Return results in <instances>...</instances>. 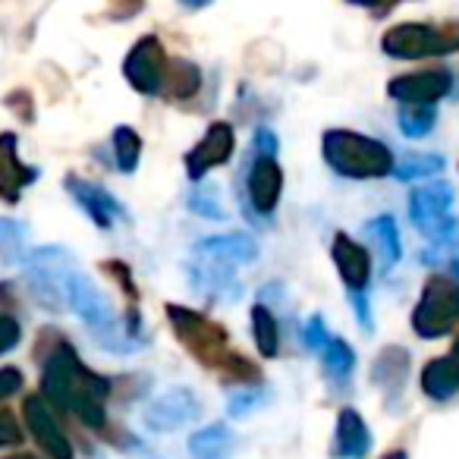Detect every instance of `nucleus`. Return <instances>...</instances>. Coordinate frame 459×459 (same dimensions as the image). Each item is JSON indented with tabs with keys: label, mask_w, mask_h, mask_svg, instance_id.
I'll use <instances>...</instances> for the list:
<instances>
[{
	"label": "nucleus",
	"mask_w": 459,
	"mask_h": 459,
	"mask_svg": "<svg viewBox=\"0 0 459 459\" xmlns=\"http://www.w3.org/2000/svg\"><path fill=\"white\" fill-rule=\"evenodd\" d=\"M41 396L54 409H73V403L85 400V396L108 400L110 381L91 371L66 340H54L51 352L41 365Z\"/></svg>",
	"instance_id": "obj_1"
},
{
	"label": "nucleus",
	"mask_w": 459,
	"mask_h": 459,
	"mask_svg": "<svg viewBox=\"0 0 459 459\" xmlns=\"http://www.w3.org/2000/svg\"><path fill=\"white\" fill-rule=\"evenodd\" d=\"M321 154L337 177L356 179V183L390 177L396 164L387 142L375 139V135L352 133V129H327L321 135Z\"/></svg>",
	"instance_id": "obj_2"
},
{
	"label": "nucleus",
	"mask_w": 459,
	"mask_h": 459,
	"mask_svg": "<svg viewBox=\"0 0 459 459\" xmlns=\"http://www.w3.org/2000/svg\"><path fill=\"white\" fill-rule=\"evenodd\" d=\"M459 325V281L453 274H431L412 308V331L421 340H440Z\"/></svg>",
	"instance_id": "obj_3"
},
{
	"label": "nucleus",
	"mask_w": 459,
	"mask_h": 459,
	"mask_svg": "<svg viewBox=\"0 0 459 459\" xmlns=\"http://www.w3.org/2000/svg\"><path fill=\"white\" fill-rule=\"evenodd\" d=\"M381 51L394 60H428L459 54V22H450V26L400 22L384 32Z\"/></svg>",
	"instance_id": "obj_4"
},
{
	"label": "nucleus",
	"mask_w": 459,
	"mask_h": 459,
	"mask_svg": "<svg viewBox=\"0 0 459 459\" xmlns=\"http://www.w3.org/2000/svg\"><path fill=\"white\" fill-rule=\"evenodd\" d=\"M167 321L173 327V337L195 356V362L208 365V368H221V362L230 352V337L217 321H211L208 315L195 312L186 306H167Z\"/></svg>",
	"instance_id": "obj_5"
},
{
	"label": "nucleus",
	"mask_w": 459,
	"mask_h": 459,
	"mask_svg": "<svg viewBox=\"0 0 459 459\" xmlns=\"http://www.w3.org/2000/svg\"><path fill=\"white\" fill-rule=\"evenodd\" d=\"M76 271V258L64 246H39L26 255V277L32 296L45 308L66 306V277Z\"/></svg>",
	"instance_id": "obj_6"
},
{
	"label": "nucleus",
	"mask_w": 459,
	"mask_h": 459,
	"mask_svg": "<svg viewBox=\"0 0 459 459\" xmlns=\"http://www.w3.org/2000/svg\"><path fill=\"white\" fill-rule=\"evenodd\" d=\"M283 195V170L277 164L274 154H252L249 164L243 170V202L249 208V217H264L277 211Z\"/></svg>",
	"instance_id": "obj_7"
},
{
	"label": "nucleus",
	"mask_w": 459,
	"mask_h": 459,
	"mask_svg": "<svg viewBox=\"0 0 459 459\" xmlns=\"http://www.w3.org/2000/svg\"><path fill=\"white\" fill-rule=\"evenodd\" d=\"M167 51L160 45L158 35H142L133 48H129L126 60H123V76L133 85L139 95L145 98H160L164 95V82H167Z\"/></svg>",
	"instance_id": "obj_8"
},
{
	"label": "nucleus",
	"mask_w": 459,
	"mask_h": 459,
	"mask_svg": "<svg viewBox=\"0 0 459 459\" xmlns=\"http://www.w3.org/2000/svg\"><path fill=\"white\" fill-rule=\"evenodd\" d=\"M22 419H26V428L32 434V440L41 446V453L51 459H73L76 450H73V440L66 437L64 425L54 415V406L45 400L41 394H29L26 403H22Z\"/></svg>",
	"instance_id": "obj_9"
},
{
	"label": "nucleus",
	"mask_w": 459,
	"mask_h": 459,
	"mask_svg": "<svg viewBox=\"0 0 459 459\" xmlns=\"http://www.w3.org/2000/svg\"><path fill=\"white\" fill-rule=\"evenodd\" d=\"M233 152H237V133H233V126L230 123H211L202 139L186 154V177L192 183H202L211 170L230 164Z\"/></svg>",
	"instance_id": "obj_10"
},
{
	"label": "nucleus",
	"mask_w": 459,
	"mask_h": 459,
	"mask_svg": "<svg viewBox=\"0 0 459 459\" xmlns=\"http://www.w3.org/2000/svg\"><path fill=\"white\" fill-rule=\"evenodd\" d=\"M189 283L198 296H204L208 302H237L243 296V283L237 277V268L227 262H214V258L195 255L189 264Z\"/></svg>",
	"instance_id": "obj_11"
},
{
	"label": "nucleus",
	"mask_w": 459,
	"mask_h": 459,
	"mask_svg": "<svg viewBox=\"0 0 459 459\" xmlns=\"http://www.w3.org/2000/svg\"><path fill=\"white\" fill-rule=\"evenodd\" d=\"M66 306H73V312H76L79 318L91 327V333L104 331V327H110V325L120 321L114 312V306H110V302L104 299L101 290H98V283L79 268L66 277Z\"/></svg>",
	"instance_id": "obj_12"
},
{
	"label": "nucleus",
	"mask_w": 459,
	"mask_h": 459,
	"mask_svg": "<svg viewBox=\"0 0 459 459\" xmlns=\"http://www.w3.org/2000/svg\"><path fill=\"white\" fill-rule=\"evenodd\" d=\"M198 412H202L198 396L192 394L189 387H173V390H167V394H160L154 403H148L142 421H145L148 431L170 434V431H177V428L195 421Z\"/></svg>",
	"instance_id": "obj_13"
},
{
	"label": "nucleus",
	"mask_w": 459,
	"mask_h": 459,
	"mask_svg": "<svg viewBox=\"0 0 459 459\" xmlns=\"http://www.w3.org/2000/svg\"><path fill=\"white\" fill-rule=\"evenodd\" d=\"M450 91H453V73L444 70V66L396 76L387 85V95L396 104H437L444 98H450Z\"/></svg>",
	"instance_id": "obj_14"
},
{
	"label": "nucleus",
	"mask_w": 459,
	"mask_h": 459,
	"mask_svg": "<svg viewBox=\"0 0 459 459\" xmlns=\"http://www.w3.org/2000/svg\"><path fill=\"white\" fill-rule=\"evenodd\" d=\"M453 198H456V192H453V186L446 179H431L428 186H419L409 195V221L425 237H431L434 230L453 214Z\"/></svg>",
	"instance_id": "obj_15"
},
{
	"label": "nucleus",
	"mask_w": 459,
	"mask_h": 459,
	"mask_svg": "<svg viewBox=\"0 0 459 459\" xmlns=\"http://www.w3.org/2000/svg\"><path fill=\"white\" fill-rule=\"evenodd\" d=\"M66 192L73 195V202L91 217L98 230H110L117 221H129L126 208L120 204V198L110 195L101 183H89V179L66 177Z\"/></svg>",
	"instance_id": "obj_16"
},
{
	"label": "nucleus",
	"mask_w": 459,
	"mask_h": 459,
	"mask_svg": "<svg viewBox=\"0 0 459 459\" xmlns=\"http://www.w3.org/2000/svg\"><path fill=\"white\" fill-rule=\"evenodd\" d=\"M331 258L337 264L340 281L346 283V293H368L371 283V252L362 243L340 230L331 243Z\"/></svg>",
	"instance_id": "obj_17"
},
{
	"label": "nucleus",
	"mask_w": 459,
	"mask_h": 459,
	"mask_svg": "<svg viewBox=\"0 0 459 459\" xmlns=\"http://www.w3.org/2000/svg\"><path fill=\"white\" fill-rule=\"evenodd\" d=\"M20 139L16 133H4L0 135V198L7 204H20V195L26 186L35 183L39 170L35 167H26L20 160V152H16Z\"/></svg>",
	"instance_id": "obj_18"
},
{
	"label": "nucleus",
	"mask_w": 459,
	"mask_h": 459,
	"mask_svg": "<svg viewBox=\"0 0 459 459\" xmlns=\"http://www.w3.org/2000/svg\"><path fill=\"white\" fill-rule=\"evenodd\" d=\"M371 446V431L365 425V419L356 412L352 406L340 409L337 415V428H333V446H331V456L333 459H368Z\"/></svg>",
	"instance_id": "obj_19"
},
{
	"label": "nucleus",
	"mask_w": 459,
	"mask_h": 459,
	"mask_svg": "<svg viewBox=\"0 0 459 459\" xmlns=\"http://www.w3.org/2000/svg\"><path fill=\"white\" fill-rule=\"evenodd\" d=\"M421 390L434 403H446L459 394V333L446 356L425 362V368H421Z\"/></svg>",
	"instance_id": "obj_20"
},
{
	"label": "nucleus",
	"mask_w": 459,
	"mask_h": 459,
	"mask_svg": "<svg viewBox=\"0 0 459 459\" xmlns=\"http://www.w3.org/2000/svg\"><path fill=\"white\" fill-rule=\"evenodd\" d=\"M195 255L214 258V262H227L233 268L239 264H252L258 258V243L249 233H223V237H208L195 246Z\"/></svg>",
	"instance_id": "obj_21"
},
{
	"label": "nucleus",
	"mask_w": 459,
	"mask_h": 459,
	"mask_svg": "<svg viewBox=\"0 0 459 459\" xmlns=\"http://www.w3.org/2000/svg\"><path fill=\"white\" fill-rule=\"evenodd\" d=\"M406 377H409V352L403 346H384L377 352L375 365H371V381L387 394L390 403H396L403 387H406Z\"/></svg>",
	"instance_id": "obj_22"
},
{
	"label": "nucleus",
	"mask_w": 459,
	"mask_h": 459,
	"mask_svg": "<svg viewBox=\"0 0 459 459\" xmlns=\"http://www.w3.org/2000/svg\"><path fill=\"white\" fill-rule=\"evenodd\" d=\"M202 66L192 64V60H170L167 66V82H164V95L167 101H192V98L202 91Z\"/></svg>",
	"instance_id": "obj_23"
},
{
	"label": "nucleus",
	"mask_w": 459,
	"mask_h": 459,
	"mask_svg": "<svg viewBox=\"0 0 459 459\" xmlns=\"http://www.w3.org/2000/svg\"><path fill=\"white\" fill-rule=\"evenodd\" d=\"M365 237L375 243V249L381 252V268L390 271L394 264H400L403 258V243H400V227L390 214H381V217H371L365 223Z\"/></svg>",
	"instance_id": "obj_24"
},
{
	"label": "nucleus",
	"mask_w": 459,
	"mask_h": 459,
	"mask_svg": "<svg viewBox=\"0 0 459 459\" xmlns=\"http://www.w3.org/2000/svg\"><path fill=\"white\" fill-rule=\"evenodd\" d=\"M252 321V340H255V350L264 359H274L281 352V321L274 318V312L268 308V302H255L249 312Z\"/></svg>",
	"instance_id": "obj_25"
},
{
	"label": "nucleus",
	"mask_w": 459,
	"mask_h": 459,
	"mask_svg": "<svg viewBox=\"0 0 459 459\" xmlns=\"http://www.w3.org/2000/svg\"><path fill=\"white\" fill-rule=\"evenodd\" d=\"M233 450V434L227 425L214 421V425L202 428L189 437V453L192 459H227Z\"/></svg>",
	"instance_id": "obj_26"
},
{
	"label": "nucleus",
	"mask_w": 459,
	"mask_h": 459,
	"mask_svg": "<svg viewBox=\"0 0 459 459\" xmlns=\"http://www.w3.org/2000/svg\"><path fill=\"white\" fill-rule=\"evenodd\" d=\"M437 123V104H400L396 126L406 139H425Z\"/></svg>",
	"instance_id": "obj_27"
},
{
	"label": "nucleus",
	"mask_w": 459,
	"mask_h": 459,
	"mask_svg": "<svg viewBox=\"0 0 459 459\" xmlns=\"http://www.w3.org/2000/svg\"><path fill=\"white\" fill-rule=\"evenodd\" d=\"M114 167L129 177V173L139 170V160H142V135L135 133L133 126H117L114 129Z\"/></svg>",
	"instance_id": "obj_28"
},
{
	"label": "nucleus",
	"mask_w": 459,
	"mask_h": 459,
	"mask_svg": "<svg viewBox=\"0 0 459 459\" xmlns=\"http://www.w3.org/2000/svg\"><path fill=\"white\" fill-rule=\"evenodd\" d=\"M186 208L195 217H204V221H227V208L221 202V189L214 183H195L192 192L186 195Z\"/></svg>",
	"instance_id": "obj_29"
},
{
	"label": "nucleus",
	"mask_w": 459,
	"mask_h": 459,
	"mask_svg": "<svg viewBox=\"0 0 459 459\" xmlns=\"http://www.w3.org/2000/svg\"><path fill=\"white\" fill-rule=\"evenodd\" d=\"M446 160L440 154H406L400 164H394V177L400 183H412V179H431L440 177Z\"/></svg>",
	"instance_id": "obj_30"
},
{
	"label": "nucleus",
	"mask_w": 459,
	"mask_h": 459,
	"mask_svg": "<svg viewBox=\"0 0 459 459\" xmlns=\"http://www.w3.org/2000/svg\"><path fill=\"white\" fill-rule=\"evenodd\" d=\"M321 359H325L327 375L337 377V384L350 381L352 368H356V352H352V346L346 343L343 337H331V340H327V346L321 350Z\"/></svg>",
	"instance_id": "obj_31"
},
{
	"label": "nucleus",
	"mask_w": 459,
	"mask_h": 459,
	"mask_svg": "<svg viewBox=\"0 0 459 459\" xmlns=\"http://www.w3.org/2000/svg\"><path fill=\"white\" fill-rule=\"evenodd\" d=\"M20 255H26V227L13 217H0V258L13 264Z\"/></svg>",
	"instance_id": "obj_32"
},
{
	"label": "nucleus",
	"mask_w": 459,
	"mask_h": 459,
	"mask_svg": "<svg viewBox=\"0 0 459 459\" xmlns=\"http://www.w3.org/2000/svg\"><path fill=\"white\" fill-rule=\"evenodd\" d=\"M217 371H221L223 381H230V384H249V387H258V384H262L258 368L249 362V359L239 356V352H227V359H223Z\"/></svg>",
	"instance_id": "obj_33"
},
{
	"label": "nucleus",
	"mask_w": 459,
	"mask_h": 459,
	"mask_svg": "<svg viewBox=\"0 0 459 459\" xmlns=\"http://www.w3.org/2000/svg\"><path fill=\"white\" fill-rule=\"evenodd\" d=\"M268 390H262V387H252V390H243V394H233L230 396V403H227V412H230V419H246L249 412H255L258 406H262L264 400H268Z\"/></svg>",
	"instance_id": "obj_34"
},
{
	"label": "nucleus",
	"mask_w": 459,
	"mask_h": 459,
	"mask_svg": "<svg viewBox=\"0 0 459 459\" xmlns=\"http://www.w3.org/2000/svg\"><path fill=\"white\" fill-rule=\"evenodd\" d=\"M26 431L22 425L16 421V415L10 412L7 406H0V450H7V446H20Z\"/></svg>",
	"instance_id": "obj_35"
},
{
	"label": "nucleus",
	"mask_w": 459,
	"mask_h": 459,
	"mask_svg": "<svg viewBox=\"0 0 459 459\" xmlns=\"http://www.w3.org/2000/svg\"><path fill=\"white\" fill-rule=\"evenodd\" d=\"M20 340H22L20 321H16L13 315L0 312V356H7V352H13L16 346H20Z\"/></svg>",
	"instance_id": "obj_36"
},
{
	"label": "nucleus",
	"mask_w": 459,
	"mask_h": 459,
	"mask_svg": "<svg viewBox=\"0 0 459 459\" xmlns=\"http://www.w3.org/2000/svg\"><path fill=\"white\" fill-rule=\"evenodd\" d=\"M327 340H331V331L325 327V318L321 315H312V318L306 321V327H302V343L308 346V350H325Z\"/></svg>",
	"instance_id": "obj_37"
},
{
	"label": "nucleus",
	"mask_w": 459,
	"mask_h": 459,
	"mask_svg": "<svg viewBox=\"0 0 459 459\" xmlns=\"http://www.w3.org/2000/svg\"><path fill=\"white\" fill-rule=\"evenodd\" d=\"M22 390V371L13 368V365H4L0 368V403L10 400Z\"/></svg>",
	"instance_id": "obj_38"
},
{
	"label": "nucleus",
	"mask_w": 459,
	"mask_h": 459,
	"mask_svg": "<svg viewBox=\"0 0 459 459\" xmlns=\"http://www.w3.org/2000/svg\"><path fill=\"white\" fill-rule=\"evenodd\" d=\"M142 4H145V0H108V20H117V22L133 20L142 10Z\"/></svg>",
	"instance_id": "obj_39"
},
{
	"label": "nucleus",
	"mask_w": 459,
	"mask_h": 459,
	"mask_svg": "<svg viewBox=\"0 0 459 459\" xmlns=\"http://www.w3.org/2000/svg\"><path fill=\"white\" fill-rule=\"evenodd\" d=\"M350 302H352V315L359 318V325L365 327V333H371L375 321H371V306H368V293H350Z\"/></svg>",
	"instance_id": "obj_40"
},
{
	"label": "nucleus",
	"mask_w": 459,
	"mask_h": 459,
	"mask_svg": "<svg viewBox=\"0 0 459 459\" xmlns=\"http://www.w3.org/2000/svg\"><path fill=\"white\" fill-rule=\"evenodd\" d=\"M252 154H274L277 158V135L268 126H258L252 135Z\"/></svg>",
	"instance_id": "obj_41"
},
{
	"label": "nucleus",
	"mask_w": 459,
	"mask_h": 459,
	"mask_svg": "<svg viewBox=\"0 0 459 459\" xmlns=\"http://www.w3.org/2000/svg\"><path fill=\"white\" fill-rule=\"evenodd\" d=\"M22 104H32V95H29V91H13V95L7 98V108L13 110L16 117H20L22 123H29V120H35V110L32 108H22Z\"/></svg>",
	"instance_id": "obj_42"
},
{
	"label": "nucleus",
	"mask_w": 459,
	"mask_h": 459,
	"mask_svg": "<svg viewBox=\"0 0 459 459\" xmlns=\"http://www.w3.org/2000/svg\"><path fill=\"white\" fill-rule=\"evenodd\" d=\"M350 4L365 7V10H375V13H387V10H394L400 0H350Z\"/></svg>",
	"instance_id": "obj_43"
},
{
	"label": "nucleus",
	"mask_w": 459,
	"mask_h": 459,
	"mask_svg": "<svg viewBox=\"0 0 459 459\" xmlns=\"http://www.w3.org/2000/svg\"><path fill=\"white\" fill-rule=\"evenodd\" d=\"M179 4H186L189 10H202V7H208V4H214V0H179Z\"/></svg>",
	"instance_id": "obj_44"
},
{
	"label": "nucleus",
	"mask_w": 459,
	"mask_h": 459,
	"mask_svg": "<svg viewBox=\"0 0 459 459\" xmlns=\"http://www.w3.org/2000/svg\"><path fill=\"white\" fill-rule=\"evenodd\" d=\"M450 98H456V101H459V73H453V91H450Z\"/></svg>",
	"instance_id": "obj_45"
},
{
	"label": "nucleus",
	"mask_w": 459,
	"mask_h": 459,
	"mask_svg": "<svg viewBox=\"0 0 459 459\" xmlns=\"http://www.w3.org/2000/svg\"><path fill=\"white\" fill-rule=\"evenodd\" d=\"M450 274L459 281V258H450Z\"/></svg>",
	"instance_id": "obj_46"
},
{
	"label": "nucleus",
	"mask_w": 459,
	"mask_h": 459,
	"mask_svg": "<svg viewBox=\"0 0 459 459\" xmlns=\"http://www.w3.org/2000/svg\"><path fill=\"white\" fill-rule=\"evenodd\" d=\"M7 459H41V456H32V453H16V456H7Z\"/></svg>",
	"instance_id": "obj_47"
},
{
	"label": "nucleus",
	"mask_w": 459,
	"mask_h": 459,
	"mask_svg": "<svg viewBox=\"0 0 459 459\" xmlns=\"http://www.w3.org/2000/svg\"><path fill=\"white\" fill-rule=\"evenodd\" d=\"M387 459H406V453H403V450H394V453H387Z\"/></svg>",
	"instance_id": "obj_48"
}]
</instances>
